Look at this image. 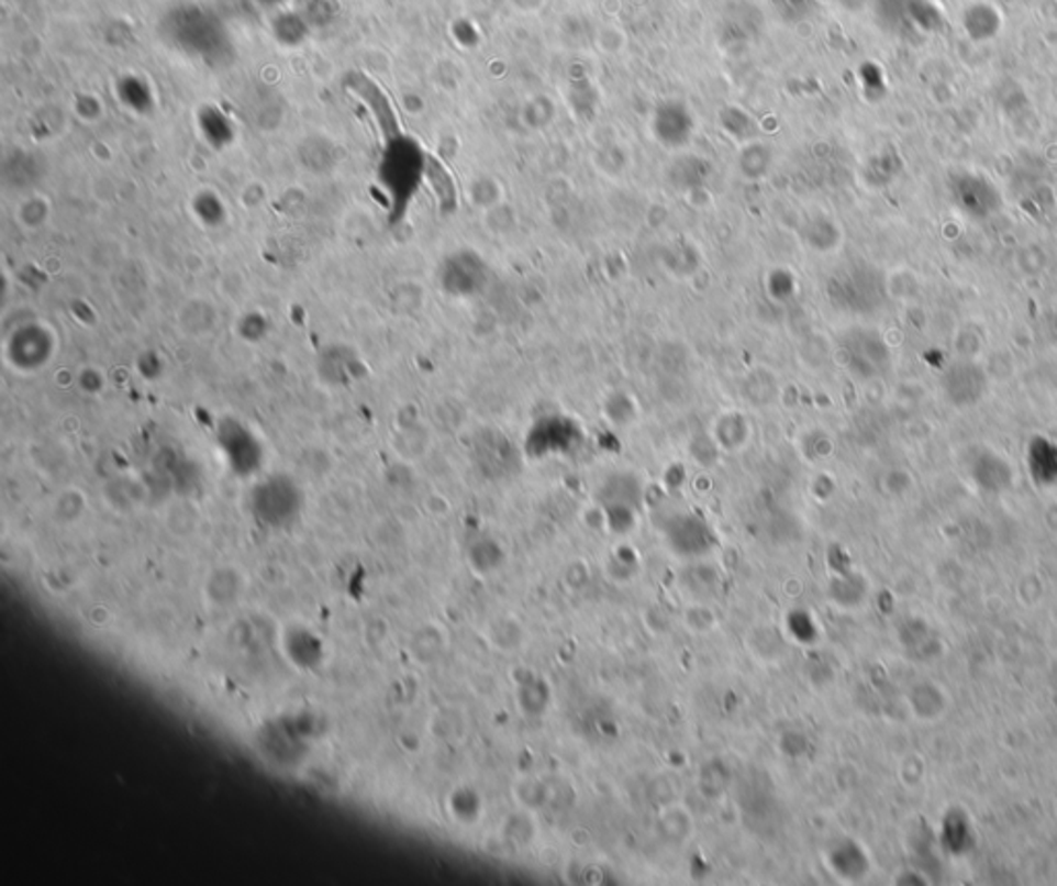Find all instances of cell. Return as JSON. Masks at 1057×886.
<instances>
[{
  "label": "cell",
  "instance_id": "obj_4",
  "mask_svg": "<svg viewBox=\"0 0 1057 886\" xmlns=\"http://www.w3.org/2000/svg\"><path fill=\"white\" fill-rule=\"evenodd\" d=\"M1026 467L1035 486H1057V443L1045 436H1035L1026 446Z\"/></svg>",
  "mask_w": 1057,
  "mask_h": 886
},
{
  "label": "cell",
  "instance_id": "obj_7",
  "mask_svg": "<svg viewBox=\"0 0 1057 886\" xmlns=\"http://www.w3.org/2000/svg\"><path fill=\"white\" fill-rule=\"evenodd\" d=\"M164 525L174 538H190L201 525V511L188 498H176L164 511Z\"/></svg>",
  "mask_w": 1057,
  "mask_h": 886
},
{
  "label": "cell",
  "instance_id": "obj_10",
  "mask_svg": "<svg viewBox=\"0 0 1057 886\" xmlns=\"http://www.w3.org/2000/svg\"><path fill=\"white\" fill-rule=\"evenodd\" d=\"M135 488L137 486L131 479H114L112 484L105 486V500L112 505L114 511H131L138 505Z\"/></svg>",
  "mask_w": 1057,
  "mask_h": 886
},
{
  "label": "cell",
  "instance_id": "obj_3",
  "mask_svg": "<svg viewBox=\"0 0 1057 886\" xmlns=\"http://www.w3.org/2000/svg\"><path fill=\"white\" fill-rule=\"evenodd\" d=\"M246 577L238 566H215L203 580V597L213 610H230L238 606L246 594Z\"/></svg>",
  "mask_w": 1057,
  "mask_h": 886
},
{
  "label": "cell",
  "instance_id": "obj_8",
  "mask_svg": "<svg viewBox=\"0 0 1057 886\" xmlns=\"http://www.w3.org/2000/svg\"><path fill=\"white\" fill-rule=\"evenodd\" d=\"M443 645V636H441L438 629H434V627L420 629V631L411 636V657L422 665L432 664V662L441 655Z\"/></svg>",
  "mask_w": 1057,
  "mask_h": 886
},
{
  "label": "cell",
  "instance_id": "obj_11",
  "mask_svg": "<svg viewBox=\"0 0 1057 886\" xmlns=\"http://www.w3.org/2000/svg\"><path fill=\"white\" fill-rule=\"evenodd\" d=\"M547 0H512V7L519 11V13H537L546 7Z\"/></svg>",
  "mask_w": 1057,
  "mask_h": 886
},
{
  "label": "cell",
  "instance_id": "obj_5",
  "mask_svg": "<svg viewBox=\"0 0 1057 886\" xmlns=\"http://www.w3.org/2000/svg\"><path fill=\"white\" fill-rule=\"evenodd\" d=\"M971 476L986 492H1004L1012 484L1010 465L995 453L979 455L972 463Z\"/></svg>",
  "mask_w": 1057,
  "mask_h": 886
},
{
  "label": "cell",
  "instance_id": "obj_9",
  "mask_svg": "<svg viewBox=\"0 0 1057 886\" xmlns=\"http://www.w3.org/2000/svg\"><path fill=\"white\" fill-rule=\"evenodd\" d=\"M86 509V495H81L77 488H67V490H63L60 495L56 496L52 512H54V519H56V521L69 525V523L79 521V519L84 517Z\"/></svg>",
  "mask_w": 1057,
  "mask_h": 886
},
{
  "label": "cell",
  "instance_id": "obj_6",
  "mask_svg": "<svg viewBox=\"0 0 1057 886\" xmlns=\"http://www.w3.org/2000/svg\"><path fill=\"white\" fill-rule=\"evenodd\" d=\"M939 841L944 850L953 855H963L969 852L975 843L971 822L965 817L963 810H950L946 817L942 818V831Z\"/></svg>",
  "mask_w": 1057,
  "mask_h": 886
},
{
  "label": "cell",
  "instance_id": "obj_1",
  "mask_svg": "<svg viewBox=\"0 0 1057 886\" xmlns=\"http://www.w3.org/2000/svg\"><path fill=\"white\" fill-rule=\"evenodd\" d=\"M953 199L972 220H983L1000 207V195L993 182L981 174H958L953 180Z\"/></svg>",
  "mask_w": 1057,
  "mask_h": 886
},
{
  "label": "cell",
  "instance_id": "obj_2",
  "mask_svg": "<svg viewBox=\"0 0 1057 886\" xmlns=\"http://www.w3.org/2000/svg\"><path fill=\"white\" fill-rule=\"evenodd\" d=\"M942 391L956 408H969L981 401L988 392V375L972 362H955L942 378Z\"/></svg>",
  "mask_w": 1057,
  "mask_h": 886
}]
</instances>
